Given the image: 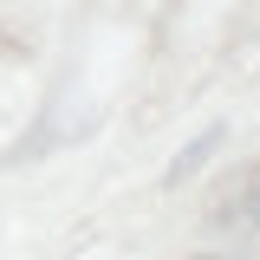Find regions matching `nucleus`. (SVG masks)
Segmentation results:
<instances>
[{
  "instance_id": "nucleus-1",
  "label": "nucleus",
  "mask_w": 260,
  "mask_h": 260,
  "mask_svg": "<svg viewBox=\"0 0 260 260\" xmlns=\"http://www.w3.org/2000/svg\"><path fill=\"white\" fill-rule=\"evenodd\" d=\"M208 228L234 241V254L260 260V162H241L228 182H215L208 195Z\"/></svg>"
},
{
  "instance_id": "nucleus-2",
  "label": "nucleus",
  "mask_w": 260,
  "mask_h": 260,
  "mask_svg": "<svg viewBox=\"0 0 260 260\" xmlns=\"http://www.w3.org/2000/svg\"><path fill=\"white\" fill-rule=\"evenodd\" d=\"M208 150H215V130H208V137H195V143H189V156H182L176 169H169V182H182V176H189V169H195L202 156H208Z\"/></svg>"
},
{
  "instance_id": "nucleus-3",
  "label": "nucleus",
  "mask_w": 260,
  "mask_h": 260,
  "mask_svg": "<svg viewBox=\"0 0 260 260\" xmlns=\"http://www.w3.org/2000/svg\"><path fill=\"white\" fill-rule=\"evenodd\" d=\"M20 52H26V46H20L13 32H0V59H20Z\"/></svg>"
},
{
  "instance_id": "nucleus-4",
  "label": "nucleus",
  "mask_w": 260,
  "mask_h": 260,
  "mask_svg": "<svg viewBox=\"0 0 260 260\" xmlns=\"http://www.w3.org/2000/svg\"><path fill=\"white\" fill-rule=\"evenodd\" d=\"M195 260H215V254H195Z\"/></svg>"
}]
</instances>
